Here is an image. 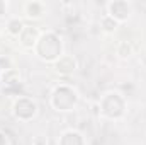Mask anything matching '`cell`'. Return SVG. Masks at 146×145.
<instances>
[{"mask_svg":"<svg viewBox=\"0 0 146 145\" xmlns=\"http://www.w3.org/2000/svg\"><path fill=\"white\" fill-rule=\"evenodd\" d=\"M80 103V92L68 82H60L49 94V106L56 113H72Z\"/></svg>","mask_w":146,"mask_h":145,"instance_id":"3957f363","label":"cell"},{"mask_svg":"<svg viewBox=\"0 0 146 145\" xmlns=\"http://www.w3.org/2000/svg\"><path fill=\"white\" fill-rule=\"evenodd\" d=\"M115 55H117V58H121V60H129L133 55H134V48H133V44L129 43V41H119L117 44H115Z\"/></svg>","mask_w":146,"mask_h":145,"instance_id":"8fae6325","label":"cell"},{"mask_svg":"<svg viewBox=\"0 0 146 145\" xmlns=\"http://www.w3.org/2000/svg\"><path fill=\"white\" fill-rule=\"evenodd\" d=\"M53 68H54V72L58 73V75H61V77H68V75H72V73L76 72V68H78V60L73 56V55H63L60 60H56L54 63H53Z\"/></svg>","mask_w":146,"mask_h":145,"instance_id":"ba28073f","label":"cell"},{"mask_svg":"<svg viewBox=\"0 0 146 145\" xmlns=\"http://www.w3.org/2000/svg\"><path fill=\"white\" fill-rule=\"evenodd\" d=\"M133 3L129 0H110L106 3V14L119 24L127 22L133 15Z\"/></svg>","mask_w":146,"mask_h":145,"instance_id":"5b68a950","label":"cell"},{"mask_svg":"<svg viewBox=\"0 0 146 145\" xmlns=\"http://www.w3.org/2000/svg\"><path fill=\"white\" fill-rule=\"evenodd\" d=\"M9 12V2L7 0H0V17H5Z\"/></svg>","mask_w":146,"mask_h":145,"instance_id":"9a60e30c","label":"cell"},{"mask_svg":"<svg viewBox=\"0 0 146 145\" xmlns=\"http://www.w3.org/2000/svg\"><path fill=\"white\" fill-rule=\"evenodd\" d=\"M22 10H24V17H26L27 21L36 22V21H41V19L46 15L48 7H46V3L41 2V0H27V2L22 5Z\"/></svg>","mask_w":146,"mask_h":145,"instance_id":"8992f818","label":"cell"},{"mask_svg":"<svg viewBox=\"0 0 146 145\" xmlns=\"http://www.w3.org/2000/svg\"><path fill=\"white\" fill-rule=\"evenodd\" d=\"M33 53L41 62L53 65L56 60H60L65 55L63 38L60 36V33H56V31H42L37 44L33 50Z\"/></svg>","mask_w":146,"mask_h":145,"instance_id":"6da1fadb","label":"cell"},{"mask_svg":"<svg viewBox=\"0 0 146 145\" xmlns=\"http://www.w3.org/2000/svg\"><path fill=\"white\" fill-rule=\"evenodd\" d=\"M31 145H48V138L44 135H36V137H33Z\"/></svg>","mask_w":146,"mask_h":145,"instance_id":"5bb4252c","label":"cell"},{"mask_svg":"<svg viewBox=\"0 0 146 145\" xmlns=\"http://www.w3.org/2000/svg\"><path fill=\"white\" fill-rule=\"evenodd\" d=\"M42 34V31L37 28V26H27L26 24V28H24V31L21 33V36L17 38L19 39V44L24 48V50H34V46L37 44V41H39V38Z\"/></svg>","mask_w":146,"mask_h":145,"instance_id":"52a82bcc","label":"cell"},{"mask_svg":"<svg viewBox=\"0 0 146 145\" xmlns=\"http://www.w3.org/2000/svg\"><path fill=\"white\" fill-rule=\"evenodd\" d=\"M0 145H9V138L2 130H0Z\"/></svg>","mask_w":146,"mask_h":145,"instance_id":"2e32d148","label":"cell"},{"mask_svg":"<svg viewBox=\"0 0 146 145\" xmlns=\"http://www.w3.org/2000/svg\"><path fill=\"white\" fill-rule=\"evenodd\" d=\"M24 28H26V24H24V21L21 19V17H9L7 19V24H5V31H7V34L12 38H19L21 36V33L24 31Z\"/></svg>","mask_w":146,"mask_h":145,"instance_id":"30bf717a","label":"cell"},{"mask_svg":"<svg viewBox=\"0 0 146 145\" xmlns=\"http://www.w3.org/2000/svg\"><path fill=\"white\" fill-rule=\"evenodd\" d=\"M12 118L19 123H31L37 114H39V106H37L36 99L29 97V96H19L12 101L10 106Z\"/></svg>","mask_w":146,"mask_h":145,"instance_id":"277c9868","label":"cell"},{"mask_svg":"<svg viewBox=\"0 0 146 145\" xmlns=\"http://www.w3.org/2000/svg\"><path fill=\"white\" fill-rule=\"evenodd\" d=\"M119 22H115L112 17H109L107 14H104L102 15V19H100V29L106 33V34H114L117 29H119Z\"/></svg>","mask_w":146,"mask_h":145,"instance_id":"7c38bea8","label":"cell"},{"mask_svg":"<svg viewBox=\"0 0 146 145\" xmlns=\"http://www.w3.org/2000/svg\"><path fill=\"white\" fill-rule=\"evenodd\" d=\"M99 114L109 121H121L127 113V99L117 91H107L97 101Z\"/></svg>","mask_w":146,"mask_h":145,"instance_id":"7a4b0ae2","label":"cell"},{"mask_svg":"<svg viewBox=\"0 0 146 145\" xmlns=\"http://www.w3.org/2000/svg\"><path fill=\"white\" fill-rule=\"evenodd\" d=\"M9 68H12V62H10V58L0 55V73H3L5 70H9Z\"/></svg>","mask_w":146,"mask_h":145,"instance_id":"4fadbf2b","label":"cell"},{"mask_svg":"<svg viewBox=\"0 0 146 145\" xmlns=\"http://www.w3.org/2000/svg\"><path fill=\"white\" fill-rule=\"evenodd\" d=\"M58 145H87V138L80 130L68 128V130L60 133Z\"/></svg>","mask_w":146,"mask_h":145,"instance_id":"9c48e42d","label":"cell"}]
</instances>
